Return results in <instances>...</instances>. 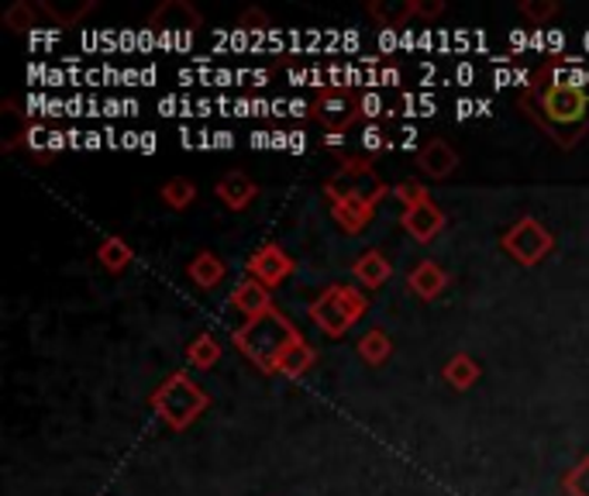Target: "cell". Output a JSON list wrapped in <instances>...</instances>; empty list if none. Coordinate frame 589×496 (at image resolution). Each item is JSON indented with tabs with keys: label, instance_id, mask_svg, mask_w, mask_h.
<instances>
[{
	"label": "cell",
	"instance_id": "cell-27",
	"mask_svg": "<svg viewBox=\"0 0 589 496\" xmlns=\"http://www.w3.org/2000/svg\"><path fill=\"white\" fill-rule=\"evenodd\" d=\"M393 197L403 204V210H407V207H418V204H428V200H431L428 187H425V183H418V180H403V183H397V187H393Z\"/></svg>",
	"mask_w": 589,
	"mask_h": 496
},
{
	"label": "cell",
	"instance_id": "cell-12",
	"mask_svg": "<svg viewBox=\"0 0 589 496\" xmlns=\"http://www.w3.org/2000/svg\"><path fill=\"white\" fill-rule=\"evenodd\" d=\"M418 166L425 176H431V180H448V176L459 169V152L448 146L445 138H431L418 152Z\"/></svg>",
	"mask_w": 589,
	"mask_h": 496
},
{
	"label": "cell",
	"instance_id": "cell-22",
	"mask_svg": "<svg viewBox=\"0 0 589 496\" xmlns=\"http://www.w3.org/2000/svg\"><path fill=\"white\" fill-rule=\"evenodd\" d=\"M359 359L366 363V366H383L390 356H393V338L383 331V328H372V331H366L362 338H359Z\"/></svg>",
	"mask_w": 589,
	"mask_h": 496
},
{
	"label": "cell",
	"instance_id": "cell-9",
	"mask_svg": "<svg viewBox=\"0 0 589 496\" xmlns=\"http://www.w3.org/2000/svg\"><path fill=\"white\" fill-rule=\"evenodd\" d=\"M400 225H403V231L413 241L428 245V241H435L445 231V215L428 200V204H418V207H407L403 215H400Z\"/></svg>",
	"mask_w": 589,
	"mask_h": 496
},
{
	"label": "cell",
	"instance_id": "cell-8",
	"mask_svg": "<svg viewBox=\"0 0 589 496\" xmlns=\"http://www.w3.org/2000/svg\"><path fill=\"white\" fill-rule=\"evenodd\" d=\"M249 276L259 279L266 290H276V287H283V282L293 276L297 262L283 252L280 245H259L256 248V256L249 259Z\"/></svg>",
	"mask_w": 589,
	"mask_h": 496
},
{
	"label": "cell",
	"instance_id": "cell-14",
	"mask_svg": "<svg viewBox=\"0 0 589 496\" xmlns=\"http://www.w3.org/2000/svg\"><path fill=\"white\" fill-rule=\"evenodd\" d=\"M331 215L335 221L341 225V231H349V235H359L369 228L372 215H376V207L362 197H341V200H331Z\"/></svg>",
	"mask_w": 589,
	"mask_h": 496
},
{
	"label": "cell",
	"instance_id": "cell-26",
	"mask_svg": "<svg viewBox=\"0 0 589 496\" xmlns=\"http://www.w3.org/2000/svg\"><path fill=\"white\" fill-rule=\"evenodd\" d=\"M559 4H556V0H525V4H521V14L531 21V24H548L551 18H559Z\"/></svg>",
	"mask_w": 589,
	"mask_h": 496
},
{
	"label": "cell",
	"instance_id": "cell-23",
	"mask_svg": "<svg viewBox=\"0 0 589 496\" xmlns=\"http://www.w3.org/2000/svg\"><path fill=\"white\" fill-rule=\"evenodd\" d=\"M197 200V183L193 180H183V176H177V180H169L162 187V204L169 210H187L190 204Z\"/></svg>",
	"mask_w": 589,
	"mask_h": 496
},
{
	"label": "cell",
	"instance_id": "cell-24",
	"mask_svg": "<svg viewBox=\"0 0 589 496\" xmlns=\"http://www.w3.org/2000/svg\"><path fill=\"white\" fill-rule=\"evenodd\" d=\"M90 11H93V0H80V4H73V8H62L59 0H56V4H52V0H42V14H49L56 24H77Z\"/></svg>",
	"mask_w": 589,
	"mask_h": 496
},
{
	"label": "cell",
	"instance_id": "cell-17",
	"mask_svg": "<svg viewBox=\"0 0 589 496\" xmlns=\"http://www.w3.org/2000/svg\"><path fill=\"white\" fill-rule=\"evenodd\" d=\"M441 376H445V383L452 386V389H459V394H466V389H472V386L479 383L482 369H479V363H476L472 356H466V351H459V356H452V359L445 363Z\"/></svg>",
	"mask_w": 589,
	"mask_h": 496
},
{
	"label": "cell",
	"instance_id": "cell-5",
	"mask_svg": "<svg viewBox=\"0 0 589 496\" xmlns=\"http://www.w3.org/2000/svg\"><path fill=\"white\" fill-rule=\"evenodd\" d=\"M500 248L525 269H535L538 262H545L551 256V248H556V238L551 231L538 221V218H521L513 221L503 235H500Z\"/></svg>",
	"mask_w": 589,
	"mask_h": 496
},
{
	"label": "cell",
	"instance_id": "cell-2",
	"mask_svg": "<svg viewBox=\"0 0 589 496\" xmlns=\"http://www.w3.org/2000/svg\"><path fill=\"white\" fill-rule=\"evenodd\" d=\"M149 407L159 414V420L166 424L169 431H187L200 420V414H207L211 407V397H207V389L200 383H193L190 373H172L166 376L149 397Z\"/></svg>",
	"mask_w": 589,
	"mask_h": 496
},
{
	"label": "cell",
	"instance_id": "cell-20",
	"mask_svg": "<svg viewBox=\"0 0 589 496\" xmlns=\"http://www.w3.org/2000/svg\"><path fill=\"white\" fill-rule=\"evenodd\" d=\"M221 356H224V348H221V341H218L211 331L197 335V338L187 345V363H190L193 369H200V373L214 369V366L221 363Z\"/></svg>",
	"mask_w": 589,
	"mask_h": 496
},
{
	"label": "cell",
	"instance_id": "cell-3",
	"mask_svg": "<svg viewBox=\"0 0 589 496\" xmlns=\"http://www.w3.org/2000/svg\"><path fill=\"white\" fill-rule=\"evenodd\" d=\"M538 118L562 146H569L589 125V90L576 83H548L538 93Z\"/></svg>",
	"mask_w": 589,
	"mask_h": 496
},
{
	"label": "cell",
	"instance_id": "cell-25",
	"mask_svg": "<svg viewBox=\"0 0 589 496\" xmlns=\"http://www.w3.org/2000/svg\"><path fill=\"white\" fill-rule=\"evenodd\" d=\"M562 489L566 496H589V455L579 458V463L562 476Z\"/></svg>",
	"mask_w": 589,
	"mask_h": 496
},
{
	"label": "cell",
	"instance_id": "cell-21",
	"mask_svg": "<svg viewBox=\"0 0 589 496\" xmlns=\"http://www.w3.org/2000/svg\"><path fill=\"white\" fill-rule=\"evenodd\" d=\"M315 363H318V351H315V345L303 341V338H297V341L287 348L283 363H280V376H287V379H300L303 373L315 369Z\"/></svg>",
	"mask_w": 589,
	"mask_h": 496
},
{
	"label": "cell",
	"instance_id": "cell-10",
	"mask_svg": "<svg viewBox=\"0 0 589 496\" xmlns=\"http://www.w3.org/2000/svg\"><path fill=\"white\" fill-rule=\"evenodd\" d=\"M448 282H452V276H448L435 259H425V262H418L410 269V276H407V290L418 297V300H425V304H431V300H438L445 290H448Z\"/></svg>",
	"mask_w": 589,
	"mask_h": 496
},
{
	"label": "cell",
	"instance_id": "cell-6",
	"mask_svg": "<svg viewBox=\"0 0 589 496\" xmlns=\"http://www.w3.org/2000/svg\"><path fill=\"white\" fill-rule=\"evenodd\" d=\"M325 194H328V200L362 197V200H369L376 207L379 200H383L387 194H393V190L383 180H379L369 159H341V169H338L335 180L325 183Z\"/></svg>",
	"mask_w": 589,
	"mask_h": 496
},
{
	"label": "cell",
	"instance_id": "cell-18",
	"mask_svg": "<svg viewBox=\"0 0 589 496\" xmlns=\"http://www.w3.org/2000/svg\"><path fill=\"white\" fill-rule=\"evenodd\" d=\"M97 262L108 272H124L134 262V248L121 235H108L97 245Z\"/></svg>",
	"mask_w": 589,
	"mask_h": 496
},
{
	"label": "cell",
	"instance_id": "cell-1",
	"mask_svg": "<svg viewBox=\"0 0 589 496\" xmlns=\"http://www.w3.org/2000/svg\"><path fill=\"white\" fill-rule=\"evenodd\" d=\"M297 338H303L297 328H293V321L283 314V310H266L262 317H256V321H246L241 325L234 335H231V341H234V348L246 356L259 373H266V376H276L280 373V363H283V356H287V348L297 341Z\"/></svg>",
	"mask_w": 589,
	"mask_h": 496
},
{
	"label": "cell",
	"instance_id": "cell-28",
	"mask_svg": "<svg viewBox=\"0 0 589 496\" xmlns=\"http://www.w3.org/2000/svg\"><path fill=\"white\" fill-rule=\"evenodd\" d=\"M31 21H34V14H31V8L24 4V0H21V4H14V8L4 14V24H8V28H14V31L31 28Z\"/></svg>",
	"mask_w": 589,
	"mask_h": 496
},
{
	"label": "cell",
	"instance_id": "cell-16",
	"mask_svg": "<svg viewBox=\"0 0 589 496\" xmlns=\"http://www.w3.org/2000/svg\"><path fill=\"white\" fill-rule=\"evenodd\" d=\"M187 272H190V279H193V287L214 290V287H221V279L228 276V266H224L214 252H197V256L190 259Z\"/></svg>",
	"mask_w": 589,
	"mask_h": 496
},
{
	"label": "cell",
	"instance_id": "cell-31",
	"mask_svg": "<svg viewBox=\"0 0 589 496\" xmlns=\"http://www.w3.org/2000/svg\"><path fill=\"white\" fill-rule=\"evenodd\" d=\"M438 14H445V4H441V0H431V4L418 0V18H438Z\"/></svg>",
	"mask_w": 589,
	"mask_h": 496
},
{
	"label": "cell",
	"instance_id": "cell-4",
	"mask_svg": "<svg viewBox=\"0 0 589 496\" xmlns=\"http://www.w3.org/2000/svg\"><path fill=\"white\" fill-rule=\"evenodd\" d=\"M369 310L366 294H359V287H328L315 304H310V321H315L328 338H345L352 325H359Z\"/></svg>",
	"mask_w": 589,
	"mask_h": 496
},
{
	"label": "cell",
	"instance_id": "cell-30",
	"mask_svg": "<svg viewBox=\"0 0 589 496\" xmlns=\"http://www.w3.org/2000/svg\"><path fill=\"white\" fill-rule=\"evenodd\" d=\"M362 146H366L369 152H376L379 146H383V131H379L376 125H369V128L362 131Z\"/></svg>",
	"mask_w": 589,
	"mask_h": 496
},
{
	"label": "cell",
	"instance_id": "cell-15",
	"mask_svg": "<svg viewBox=\"0 0 589 496\" xmlns=\"http://www.w3.org/2000/svg\"><path fill=\"white\" fill-rule=\"evenodd\" d=\"M352 272L359 276V282L366 290H379V287H387V282H390L393 266H390V259L383 252H379V248H369L366 256H359L352 262Z\"/></svg>",
	"mask_w": 589,
	"mask_h": 496
},
{
	"label": "cell",
	"instance_id": "cell-7",
	"mask_svg": "<svg viewBox=\"0 0 589 496\" xmlns=\"http://www.w3.org/2000/svg\"><path fill=\"white\" fill-rule=\"evenodd\" d=\"M359 115H362V97L352 87H325L310 100V118L321 121L328 135H341L345 128H352Z\"/></svg>",
	"mask_w": 589,
	"mask_h": 496
},
{
	"label": "cell",
	"instance_id": "cell-11",
	"mask_svg": "<svg viewBox=\"0 0 589 496\" xmlns=\"http://www.w3.org/2000/svg\"><path fill=\"white\" fill-rule=\"evenodd\" d=\"M228 304H231V310H238L246 321H256V317H262L266 310H272V297H269V290L262 287L259 279H241L238 287L228 294Z\"/></svg>",
	"mask_w": 589,
	"mask_h": 496
},
{
	"label": "cell",
	"instance_id": "cell-13",
	"mask_svg": "<svg viewBox=\"0 0 589 496\" xmlns=\"http://www.w3.org/2000/svg\"><path fill=\"white\" fill-rule=\"evenodd\" d=\"M218 200L228 207V210H246L249 204H256V197H259V187H256V180H249L246 172H228V176H221L218 180Z\"/></svg>",
	"mask_w": 589,
	"mask_h": 496
},
{
	"label": "cell",
	"instance_id": "cell-29",
	"mask_svg": "<svg viewBox=\"0 0 589 496\" xmlns=\"http://www.w3.org/2000/svg\"><path fill=\"white\" fill-rule=\"evenodd\" d=\"M238 24L249 28V31H266V28H269V18H266V11H259V8H249L246 14L238 18Z\"/></svg>",
	"mask_w": 589,
	"mask_h": 496
},
{
	"label": "cell",
	"instance_id": "cell-19",
	"mask_svg": "<svg viewBox=\"0 0 589 496\" xmlns=\"http://www.w3.org/2000/svg\"><path fill=\"white\" fill-rule=\"evenodd\" d=\"M369 14H372L379 24L400 28V24H407L410 18H418V0H372Z\"/></svg>",
	"mask_w": 589,
	"mask_h": 496
}]
</instances>
